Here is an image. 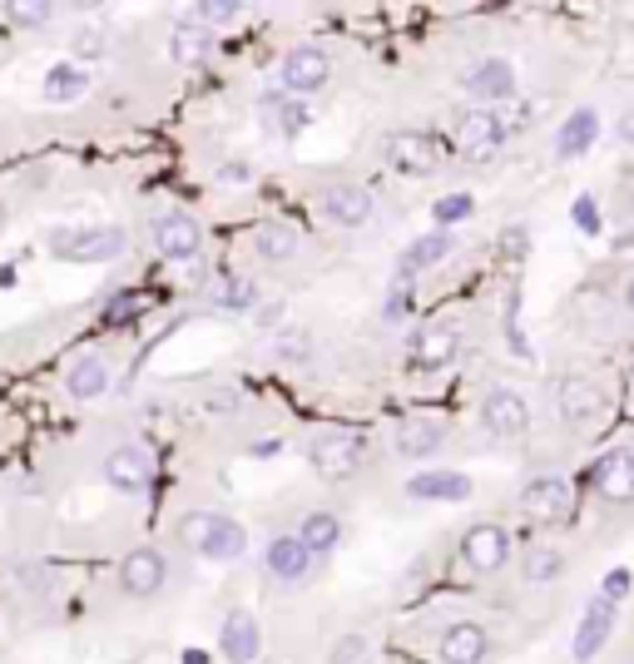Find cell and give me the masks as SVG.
Returning a JSON list of instances; mask_svg holds the SVG:
<instances>
[{
	"label": "cell",
	"instance_id": "cell-32",
	"mask_svg": "<svg viewBox=\"0 0 634 664\" xmlns=\"http://www.w3.org/2000/svg\"><path fill=\"white\" fill-rule=\"evenodd\" d=\"M85 69H75V65H55L45 75V99H55V105H69V99H79L85 95Z\"/></svg>",
	"mask_w": 634,
	"mask_h": 664
},
{
	"label": "cell",
	"instance_id": "cell-1",
	"mask_svg": "<svg viewBox=\"0 0 634 664\" xmlns=\"http://www.w3.org/2000/svg\"><path fill=\"white\" fill-rule=\"evenodd\" d=\"M50 248H55V258H65V263H109V258L124 248V233H119V228H99V224L59 228V233H50Z\"/></svg>",
	"mask_w": 634,
	"mask_h": 664
},
{
	"label": "cell",
	"instance_id": "cell-5",
	"mask_svg": "<svg viewBox=\"0 0 634 664\" xmlns=\"http://www.w3.org/2000/svg\"><path fill=\"white\" fill-rule=\"evenodd\" d=\"M521 505H525V515H531V521L565 525L575 515V491H570V481H560V476H540V481L525 486Z\"/></svg>",
	"mask_w": 634,
	"mask_h": 664
},
{
	"label": "cell",
	"instance_id": "cell-20",
	"mask_svg": "<svg viewBox=\"0 0 634 664\" xmlns=\"http://www.w3.org/2000/svg\"><path fill=\"white\" fill-rule=\"evenodd\" d=\"M65 392L75 396V402H95V396L109 392V362L105 357H79L75 367H69L65 377Z\"/></svg>",
	"mask_w": 634,
	"mask_h": 664
},
{
	"label": "cell",
	"instance_id": "cell-40",
	"mask_svg": "<svg viewBox=\"0 0 634 664\" xmlns=\"http://www.w3.org/2000/svg\"><path fill=\"white\" fill-rule=\"evenodd\" d=\"M575 224H580L584 233H594V228H600V218H594V198H575Z\"/></svg>",
	"mask_w": 634,
	"mask_h": 664
},
{
	"label": "cell",
	"instance_id": "cell-42",
	"mask_svg": "<svg viewBox=\"0 0 634 664\" xmlns=\"http://www.w3.org/2000/svg\"><path fill=\"white\" fill-rule=\"evenodd\" d=\"M85 55H95V50H105V35H95V30H79V40H75Z\"/></svg>",
	"mask_w": 634,
	"mask_h": 664
},
{
	"label": "cell",
	"instance_id": "cell-21",
	"mask_svg": "<svg viewBox=\"0 0 634 664\" xmlns=\"http://www.w3.org/2000/svg\"><path fill=\"white\" fill-rule=\"evenodd\" d=\"M466 89H471L476 99H505L515 89V69L505 65V59H481V65L471 69V75H466Z\"/></svg>",
	"mask_w": 634,
	"mask_h": 664
},
{
	"label": "cell",
	"instance_id": "cell-28",
	"mask_svg": "<svg viewBox=\"0 0 634 664\" xmlns=\"http://www.w3.org/2000/svg\"><path fill=\"white\" fill-rule=\"evenodd\" d=\"M243 551H248L243 525L228 521V515H214V535H208V545H204L208 560H238Z\"/></svg>",
	"mask_w": 634,
	"mask_h": 664
},
{
	"label": "cell",
	"instance_id": "cell-4",
	"mask_svg": "<svg viewBox=\"0 0 634 664\" xmlns=\"http://www.w3.org/2000/svg\"><path fill=\"white\" fill-rule=\"evenodd\" d=\"M277 79H283L287 95H313V89H323L327 79H332V59L323 55L317 45H297L283 55V65H277Z\"/></svg>",
	"mask_w": 634,
	"mask_h": 664
},
{
	"label": "cell",
	"instance_id": "cell-46",
	"mask_svg": "<svg viewBox=\"0 0 634 664\" xmlns=\"http://www.w3.org/2000/svg\"><path fill=\"white\" fill-rule=\"evenodd\" d=\"M630 392H634V372H630Z\"/></svg>",
	"mask_w": 634,
	"mask_h": 664
},
{
	"label": "cell",
	"instance_id": "cell-35",
	"mask_svg": "<svg viewBox=\"0 0 634 664\" xmlns=\"http://www.w3.org/2000/svg\"><path fill=\"white\" fill-rule=\"evenodd\" d=\"M555 570H560L555 551H545V545H531V555H525V580H550Z\"/></svg>",
	"mask_w": 634,
	"mask_h": 664
},
{
	"label": "cell",
	"instance_id": "cell-13",
	"mask_svg": "<svg viewBox=\"0 0 634 664\" xmlns=\"http://www.w3.org/2000/svg\"><path fill=\"white\" fill-rule=\"evenodd\" d=\"M154 248L164 258H194L204 248V233L188 214H158L154 218Z\"/></svg>",
	"mask_w": 634,
	"mask_h": 664
},
{
	"label": "cell",
	"instance_id": "cell-23",
	"mask_svg": "<svg viewBox=\"0 0 634 664\" xmlns=\"http://www.w3.org/2000/svg\"><path fill=\"white\" fill-rule=\"evenodd\" d=\"M386 154H392V164L406 168V174H431L436 168V144L426 134H396L392 144H386Z\"/></svg>",
	"mask_w": 634,
	"mask_h": 664
},
{
	"label": "cell",
	"instance_id": "cell-14",
	"mask_svg": "<svg viewBox=\"0 0 634 664\" xmlns=\"http://www.w3.org/2000/svg\"><path fill=\"white\" fill-rule=\"evenodd\" d=\"M481 422H485V432L491 436H521L525 426H531V406H525V396H515V392H491L485 396V406H481Z\"/></svg>",
	"mask_w": 634,
	"mask_h": 664
},
{
	"label": "cell",
	"instance_id": "cell-12",
	"mask_svg": "<svg viewBox=\"0 0 634 664\" xmlns=\"http://www.w3.org/2000/svg\"><path fill=\"white\" fill-rule=\"evenodd\" d=\"M610 630H614V605L610 600H600L594 595L590 605H584V620H580V630H575V664H590L594 654H600V644L610 640Z\"/></svg>",
	"mask_w": 634,
	"mask_h": 664
},
{
	"label": "cell",
	"instance_id": "cell-47",
	"mask_svg": "<svg viewBox=\"0 0 634 664\" xmlns=\"http://www.w3.org/2000/svg\"><path fill=\"white\" fill-rule=\"evenodd\" d=\"M0 224H6V208H0Z\"/></svg>",
	"mask_w": 634,
	"mask_h": 664
},
{
	"label": "cell",
	"instance_id": "cell-2",
	"mask_svg": "<svg viewBox=\"0 0 634 664\" xmlns=\"http://www.w3.org/2000/svg\"><path fill=\"white\" fill-rule=\"evenodd\" d=\"M307 461H313V471L323 481H352L362 471V442L352 432H323L307 446Z\"/></svg>",
	"mask_w": 634,
	"mask_h": 664
},
{
	"label": "cell",
	"instance_id": "cell-26",
	"mask_svg": "<svg viewBox=\"0 0 634 664\" xmlns=\"http://www.w3.org/2000/svg\"><path fill=\"white\" fill-rule=\"evenodd\" d=\"M600 406H604L600 387L584 382V377H570V382L560 387V412H565V422H584V416H594Z\"/></svg>",
	"mask_w": 634,
	"mask_h": 664
},
{
	"label": "cell",
	"instance_id": "cell-19",
	"mask_svg": "<svg viewBox=\"0 0 634 664\" xmlns=\"http://www.w3.org/2000/svg\"><path fill=\"white\" fill-rule=\"evenodd\" d=\"M208 50H214V35H208V25H174V35H168V55H174V65L184 69H198L208 65Z\"/></svg>",
	"mask_w": 634,
	"mask_h": 664
},
{
	"label": "cell",
	"instance_id": "cell-9",
	"mask_svg": "<svg viewBox=\"0 0 634 664\" xmlns=\"http://www.w3.org/2000/svg\"><path fill=\"white\" fill-rule=\"evenodd\" d=\"M456 352H461V333H456L451 323L422 327L416 342H412V367H422V372H441L446 362H456Z\"/></svg>",
	"mask_w": 634,
	"mask_h": 664
},
{
	"label": "cell",
	"instance_id": "cell-29",
	"mask_svg": "<svg viewBox=\"0 0 634 664\" xmlns=\"http://www.w3.org/2000/svg\"><path fill=\"white\" fill-rule=\"evenodd\" d=\"M451 253V233H422L412 248H406V258H402V273H422V268H431V263H441V258Z\"/></svg>",
	"mask_w": 634,
	"mask_h": 664
},
{
	"label": "cell",
	"instance_id": "cell-7",
	"mask_svg": "<svg viewBox=\"0 0 634 664\" xmlns=\"http://www.w3.org/2000/svg\"><path fill=\"white\" fill-rule=\"evenodd\" d=\"M168 580V565L158 551H149V545H139V551L124 555V565H119V590L134 595V600H149V595H158Z\"/></svg>",
	"mask_w": 634,
	"mask_h": 664
},
{
	"label": "cell",
	"instance_id": "cell-8",
	"mask_svg": "<svg viewBox=\"0 0 634 664\" xmlns=\"http://www.w3.org/2000/svg\"><path fill=\"white\" fill-rule=\"evenodd\" d=\"M590 481H594V491L604 496V501H614V505H630L634 501V451H604L600 461H594V471H590Z\"/></svg>",
	"mask_w": 634,
	"mask_h": 664
},
{
	"label": "cell",
	"instance_id": "cell-37",
	"mask_svg": "<svg viewBox=\"0 0 634 664\" xmlns=\"http://www.w3.org/2000/svg\"><path fill=\"white\" fill-rule=\"evenodd\" d=\"M624 595H630V570H610V575H604V585H600V600L620 605Z\"/></svg>",
	"mask_w": 634,
	"mask_h": 664
},
{
	"label": "cell",
	"instance_id": "cell-43",
	"mask_svg": "<svg viewBox=\"0 0 634 664\" xmlns=\"http://www.w3.org/2000/svg\"><path fill=\"white\" fill-rule=\"evenodd\" d=\"M406 313V287H396L392 293V303H386V323H396V317Z\"/></svg>",
	"mask_w": 634,
	"mask_h": 664
},
{
	"label": "cell",
	"instance_id": "cell-30",
	"mask_svg": "<svg viewBox=\"0 0 634 664\" xmlns=\"http://www.w3.org/2000/svg\"><path fill=\"white\" fill-rule=\"evenodd\" d=\"M297 535H303V545H307L313 555H323V551H332V545L342 541V521H337L332 511H313Z\"/></svg>",
	"mask_w": 634,
	"mask_h": 664
},
{
	"label": "cell",
	"instance_id": "cell-10",
	"mask_svg": "<svg viewBox=\"0 0 634 664\" xmlns=\"http://www.w3.org/2000/svg\"><path fill=\"white\" fill-rule=\"evenodd\" d=\"M317 204H323L327 224H337V228H362L367 218H372V194L357 184H332Z\"/></svg>",
	"mask_w": 634,
	"mask_h": 664
},
{
	"label": "cell",
	"instance_id": "cell-16",
	"mask_svg": "<svg viewBox=\"0 0 634 664\" xmlns=\"http://www.w3.org/2000/svg\"><path fill=\"white\" fill-rule=\"evenodd\" d=\"M441 664H481L485 654H491V634L481 630V624H451V630L441 634Z\"/></svg>",
	"mask_w": 634,
	"mask_h": 664
},
{
	"label": "cell",
	"instance_id": "cell-36",
	"mask_svg": "<svg viewBox=\"0 0 634 664\" xmlns=\"http://www.w3.org/2000/svg\"><path fill=\"white\" fill-rule=\"evenodd\" d=\"M50 15H55V10L40 6V0H15V6H10V20H15V25H45Z\"/></svg>",
	"mask_w": 634,
	"mask_h": 664
},
{
	"label": "cell",
	"instance_id": "cell-31",
	"mask_svg": "<svg viewBox=\"0 0 634 664\" xmlns=\"http://www.w3.org/2000/svg\"><path fill=\"white\" fill-rule=\"evenodd\" d=\"M253 248H258V258H267V263H283V258L297 253V233L283 224H263L253 238Z\"/></svg>",
	"mask_w": 634,
	"mask_h": 664
},
{
	"label": "cell",
	"instance_id": "cell-15",
	"mask_svg": "<svg viewBox=\"0 0 634 664\" xmlns=\"http://www.w3.org/2000/svg\"><path fill=\"white\" fill-rule=\"evenodd\" d=\"M105 476L119 491H144V486L154 481V456H149L144 446H119V451H109Z\"/></svg>",
	"mask_w": 634,
	"mask_h": 664
},
{
	"label": "cell",
	"instance_id": "cell-45",
	"mask_svg": "<svg viewBox=\"0 0 634 664\" xmlns=\"http://www.w3.org/2000/svg\"><path fill=\"white\" fill-rule=\"evenodd\" d=\"M624 303H630V313H634V283H630V293H624Z\"/></svg>",
	"mask_w": 634,
	"mask_h": 664
},
{
	"label": "cell",
	"instance_id": "cell-22",
	"mask_svg": "<svg viewBox=\"0 0 634 664\" xmlns=\"http://www.w3.org/2000/svg\"><path fill=\"white\" fill-rule=\"evenodd\" d=\"M594 134H600V119H594V109H575V115L560 124V134H555V159L584 154V149L594 144Z\"/></svg>",
	"mask_w": 634,
	"mask_h": 664
},
{
	"label": "cell",
	"instance_id": "cell-33",
	"mask_svg": "<svg viewBox=\"0 0 634 664\" xmlns=\"http://www.w3.org/2000/svg\"><path fill=\"white\" fill-rule=\"evenodd\" d=\"M208 535H214V511H188L184 521H178V541H184L188 551H198V555H204Z\"/></svg>",
	"mask_w": 634,
	"mask_h": 664
},
{
	"label": "cell",
	"instance_id": "cell-11",
	"mask_svg": "<svg viewBox=\"0 0 634 664\" xmlns=\"http://www.w3.org/2000/svg\"><path fill=\"white\" fill-rule=\"evenodd\" d=\"M218 650H223L228 664H253L258 650H263V630L248 610H233L223 620V634H218Z\"/></svg>",
	"mask_w": 634,
	"mask_h": 664
},
{
	"label": "cell",
	"instance_id": "cell-27",
	"mask_svg": "<svg viewBox=\"0 0 634 664\" xmlns=\"http://www.w3.org/2000/svg\"><path fill=\"white\" fill-rule=\"evenodd\" d=\"M441 422H426V416H416V422H402L396 426V451L402 456H431L436 446H441Z\"/></svg>",
	"mask_w": 634,
	"mask_h": 664
},
{
	"label": "cell",
	"instance_id": "cell-25",
	"mask_svg": "<svg viewBox=\"0 0 634 664\" xmlns=\"http://www.w3.org/2000/svg\"><path fill=\"white\" fill-rule=\"evenodd\" d=\"M208 297H214L223 313H248V307L258 303V287L238 273H214L208 277Z\"/></svg>",
	"mask_w": 634,
	"mask_h": 664
},
{
	"label": "cell",
	"instance_id": "cell-6",
	"mask_svg": "<svg viewBox=\"0 0 634 664\" xmlns=\"http://www.w3.org/2000/svg\"><path fill=\"white\" fill-rule=\"evenodd\" d=\"M461 560L471 565V570H481V575H495L505 560H511V535H505L501 525H491V521L471 525V531L461 535Z\"/></svg>",
	"mask_w": 634,
	"mask_h": 664
},
{
	"label": "cell",
	"instance_id": "cell-34",
	"mask_svg": "<svg viewBox=\"0 0 634 664\" xmlns=\"http://www.w3.org/2000/svg\"><path fill=\"white\" fill-rule=\"evenodd\" d=\"M466 214H471V194H446V198H436V208H431V218L441 224V233L451 224H461Z\"/></svg>",
	"mask_w": 634,
	"mask_h": 664
},
{
	"label": "cell",
	"instance_id": "cell-38",
	"mask_svg": "<svg viewBox=\"0 0 634 664\" xmlns=\"http://www.w3.org/2000/svg\"><path fill=\"white\" fill-rule=\"evenodd\" d=\"M362 650H367L362 634H347V640L332 644V660H327V664H357V654H362Z\"/></svg>",
	"mask_w": 634,
	"mask_h": 664
},
{
	"label": "cell",
	"instance_id": "cell-24",
	"mask_svg": "<svg viewBox=\"0 0 634 664\" xmlns=\"http://www.w3.org/2000/svg\"><path fill=\"white\" fill-rule=\"evenodd\" d=\"M258 119H263L273 134H297L307 124V109L293 95H263L258 99Z\"/></svg>",
	"mask_w": 634,
	"mask_h": 664
},
{
	"label": "cell",
	"instance_id": "cell-3",
	"mask_svg": "<svg viewBox=\"0 0 634 664\" xmlns=\"http://www.w3.org/2000/svg\"><path fill=\"white\" fill-rule=\"evenodd\" d=\"M501 139H505V124L495 109H466V115L456 119V154L471 159V164L491 159L495 149H501Z\"/></svg>",
	"mask_w": 634,
	"mask_h": 664
},
{
	"label": "cell",
	"instance_id": "cell-18",
	"mask_svg": "<svg viewBox=\"0 0 634 664\" xmlns=\"http://www.w3.org/2000/svg\"><path fill=\"white\" fill-rule=\"evenodd\" d=\"M406 496H412V501H466L471 481H466L461 471H422L406 481Z\"/></svg>",
	"mask_w": 634,
	"mask_h": 664
},
{
	"label": "cell",
	"instance_id": "cell-39",
	"mask_svg": "<svg viewBox=\"0 0 634 664\" xmlns=\"http://www.w3.org/2000/svg\"><path fill=\"white\" fill-rule=\"evenodd\" d=\"M238 15V0H204L198 6V20H233Z\"/></svg>",
	"mask_w": 634,
	"mask_h": 664
},
{
	"label": "cell",
	"instance_id": "cell-41",
	"mask_svg": "<svg viewBox=\"0 0 634 664\" xmlns=\"http://www.w3.org/2000/svg\"><path fill=\"white\" fill-rule=\"evenodd\" d=\"M139 313V303H134V297H114V307H109V313H105V323H124V317H134Z\"/></svg>",
	"mask_w": 634,
	"mask_h": 664
},
{
	"label": "cell",
	"instance_id": "cell-44",
	"mask_svg": "<svg viewBox=\"0 0 634 664\" xmlns=\"http://www.w3.org/2000/svg\"><path fill=\"white\" fill-rule=\"evenodd\" d=\"M184 664H208V654H204V650H188V654H184Z\"/></svg>",
	"mask_w": 634,
	"mask_h": 664
},
{
	"label": "cell",
	"instance_id": "cell-17",
	"mask_svg": "<svg viewBox=\"0 0 634 664\" xmlns=\"http://www.w3.org/2000/svg\"><path fill=\"white\" fill-rule=\"evenodd\" d=\"M307 565H313V551L303 545V535H273V541H267V570H273L277 580L297 585L307 575Z\"/></svg>",
	"mask_w": 634,
	"mask_h": 664
}]
</instances>
